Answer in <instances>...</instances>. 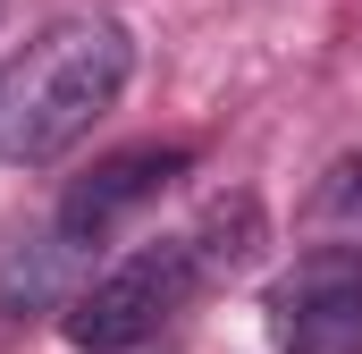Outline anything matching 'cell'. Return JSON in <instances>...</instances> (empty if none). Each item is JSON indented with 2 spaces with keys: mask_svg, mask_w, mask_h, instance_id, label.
I'll return each instance as SVG.
<instances>
[{
  "mask_svg": "<svg viewBox=\"0 0 362 354\" xmlns=\"http://www.w3.org/2000/svg\"><path fill=\"white\" fill-rule=\"evenodd\" d=\"M320 228L329 245H362V161H337L320 185Z\"/></svg>",
  "mask_w": 362,
  "mask_h": 354,
  "instance_id": "obj_7",
  "label": "cell"
},
{
  "mask_svg": "<svg viewBox=\"0 0 362 354\" xmlns=\"http://www.w3.org/2000/svg\"><path fill=\"white\" fill-rule=\"evenodd\" d=\"M76 253H85V245H68V236H59V219H51V228L8 236V245H0V312H8V321L51 312V304L68 295V262H76Z\"/></svg>",
  "mask_w": 362,
  "mask_h": 354,
  "instance_id": "obj_5",
  "label": "cell"
},
{
  "mask_svg": "<svg viewBox=\"0 0 362 354\" xmlns=\"http://www.w3.org/2000/svg\"><path fill=\"white\" fill-rule=\"evenodd\" d=\"M185 245H194L202 287H228V278H245V270L262 262V245H270V219H262V202H253V194H228V202H211V211L185 228Z\"/></svg>",
  "mask_w": 362,
  "mask_h": 354,
  "instance_id": "obj_6",
  "label": "cell"
},
{
  "mask_svg": "<svg viewBox=\"0 0 362 354\" xmlns=\"http://www.w3.org/2000/svg\"><path fill=\"white\" fill-rule=\"evenodd\" d=\"M135 76V34L101 8L51 17L8 68H0V161L8 169H51L76 152L93 127L118 110Z\"/></svg>",
  "mask_w": 362,
  "mask_h": 354,
  "instance_id": "obj_1",
  "label": "cell"
},
{
  "mask_svg": "<svg viewBox=\"0 0 362 354\" xmlns=\"http://www.w3.org/2000/svg\"><path fill=\"white\" fill-rule=\"evenodd\" d=\"M194 295H202L194 245L185 236H160V245L110 262L93 287H76L59 329H68V346H85V354H127V346H152Z\"/></svg>",
  "mask_w": 362,
  "mask_h": 354,
  "instance_id": "obj_2",
  "label": "cell"
},
{
  "mask_svg": "<svg viewBox=\"0 0 362 354\" xmlns=\"http://www.w3.org/2000/svg\"><path fill=\"white\" fill-rule=\"evenodd\" d=\"M278 354H362V245H312L262 304Z\"/></svg>",
  "mask_w": 362,
  "mask_h": 354,
  "instance_id": "obj_3",
  "label": "cell"
},
{
  "mask_svg": "<svg viewBox=\"0 0 362 354\" xmlns=\"http://www.w3.org/2000/svg\"><path fill=\"white\" fill-rule=\"evenodd\" d=\"M185 169H194V152H185V144H135V152L93 161V169L59 194V236H68V245H101V236H110V228H127L144 202H160Z\"/></svg>",
  "mask_w": 362,
  "mask_h": 354,
  "instance_id": "obj_4",
  "label": "cell"
}]
</instances>
